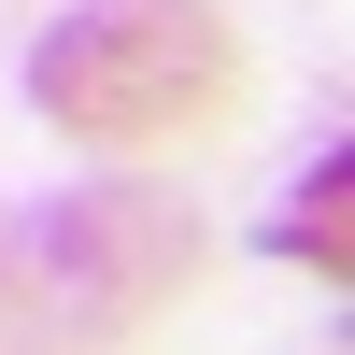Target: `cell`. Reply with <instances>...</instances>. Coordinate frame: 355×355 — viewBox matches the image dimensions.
I'll return each mask as SVG.
<instances>
[{
  "label": "cell",
  "instance_id": "1",
  "mask_svg": "<svg viewBox=\"0 0 355 355\" xmlns=\"http://www.w3.org/2000/svg\"><path fill=\"white\" fill-rule=\"evenodd\" d=\"M199 270V214L171 185H71L0 227V355H114Z\"/></svg>",
  "mask_w": 355,
  "mask_h": 355
},
{
  "label": "cell",
  "instance_id": "2",
  "mask_svg": "<svg viewBox=\"0 0 355 355\" xmlns=\"http://www.w3.org/2000/svg\"><path fill=\"white\" fill-rule=\"evenodd\" d=\"M242 43L214 0H71L28 43V114L71 142H171L199 114H227Z\"/></svg>",
  "mask_w": 355,
  "mask_h": 355
},
{
  "label": "cell",
  "instance_id": "3",
  "mask_svg": "<svg viewBox=\"0 0 355 355\" xmlns=\"http://www.w3.org/2000/svg\"><path fill=\"white\" fill-rule=\"evenodd\" d=\"M270 256H299V270H327V284L355 270V157H341V142L299 171V199L270 214Z\"/></svg>",
  "mask_w": 355,
  "mask_h": 355
}]
</instances>
